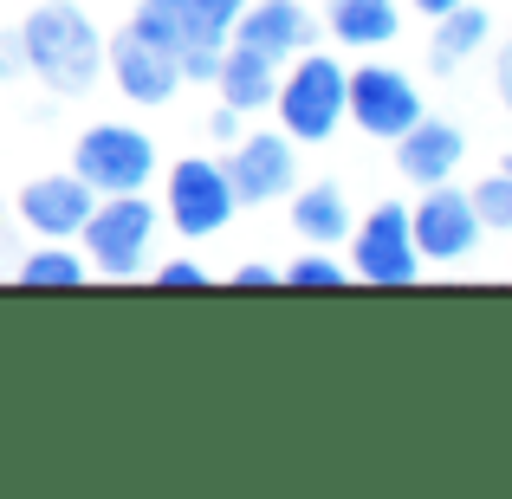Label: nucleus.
<instances>
[{
    "instance_id": "1",
    "label": "nucleus",
    "mask_w": 512,
    "mask_h": 499,
    "mask_svg": "<svg viewBox=\"0 0 512 499\" xmlns=\"http://www.w3.org/2000/svg\"><path fill=\"white\" fill-rule=\"evenodd\" d=\"M20 59L26 72H39V85H52L59 98H78V91H91V78L104 65V39L72 0H46L20 26Z\"/></svg>"
},
{
    "instance_id": "2",
    "label": "nucleus",
    "mask_w": 512,
    "mask_h": 499,
    "mask_svg": "<svg viewBox=\"0 0 512 499\" xmlns=\"http://www.w3.org/2000/svg\"><path fill=\"white\" fill-rule=\"evenodd\" d=\"M273 111L286 124V137L325 143L344 124V65L325 59V52H299L292 78H279V91H273Z\"/></svg>"
},
{
    "instance_id": "3",
    "label": "nucleus",
    "mask_w": 512,
    "mask_h": 499,
    "mask_svg": "<svg viewBox=\"0 0 512 499\" xmlns=\"http://www.w3.org/2000/svg\"><path fill=\"white\" fill-rule=\"evenodd\" d=\"M78 234L91 240V266L98 273L137 279L150 247H156V208L143 195H98V208H91V221Z\"/></svg>"
},
{
    "instance_id": "4",
    "label": "nucleus",
    "mask_w": 512,
    "mask_h": 499,
    "mask_svg": "<svg viewBox=\"0 0 512 499\" xmlns=\"http://www.w3.org/2000/svg\"><path fill=\"white\" fill-rule=\"evenodd\" d=\"M78 182L91 195H137L156 175V143L130 124H98L91 137H78Z\"/></svg>"
},
{
    "instance_id": "5",
    "label": "nucleus",
    "mask_w": 512,
    "mask_h": 499,
    "mask_svg": "<svg viewBox=\"0 0 512 499\" xmlns=\"http://www.w3.org/2000/svg\"><path fill=\"white\" fill-rule=\"evenodd\" d=\"M234 182H227V163H208V156H188V163L169 169V221L182 240H208L234 221Z\"/></svg>"
},
{
    "instance_id": "6",
    "label": "nucleus",
    "mask_w": 512,
    "mask_h": 499,
    "mask_svg": "<svg viewBox=\"0 0 512 499\" xmlns=\"http://www.w3.org/2000/svg\"><path fill=\"white\" fill-rule=\"evenodd\" d=\"M344 111L357 117L370 137H402V130L422 117V91H415L396 65H363V72H344Z\"/></svg>"
},
{
    "instance_id": "7",
    "label": "nucleus",
    "mask_w": 512,
    "mask_h": 499,
    "mask_svg": "<svg viewBox=\"0 0 512 499\" xmlns=\"http://www.w3.org/2000/svg\"><path fill=\"white\" fill-rule=\"evenodd\" d=\"M350 266H357V279H370V286H409V279L422 273V253H415L409 208H402V201H383V208L357 227Z\"/></svg>"
},
{
    "instance_id": "8",
    "label": "nucleus",
    "mask_w": 512,
    "mask_h": 499,
    "mask_svg": "<svg viewBox=\"0 0 512 499\" xmlns=\"http://www.w3.org/2000/svg\"><path fill=\"white\" fill-rule=\"evenodd\" d=\"M409 234H415V253H422V260H441V266L467 260V253H474V240H480L474 201H467L461 188H441L435 182L422 195V208L409 214Z\"/></svg>"
},
{
    "instance_id": "9",
    "label": "nucleus",
    "mask_w": 512,
    "mask_h": 499,
    "mask_svg": "<svg viewBox=\"0 0 512 499\" xmlns=\"http://www.w3.org/2000/svg\"><path fill=\"white\" fill-rule=\"evenodd\" d=\"M292 137H273V130H260V137H234V163H227V182H234V201H247V208H266V201H279L292 188Z\"/></svg>"
},
{
    "instance_id": "10",
    "label": "nucleus",
    "mask_w": 512,
    "mask_h": 499,
    "mask_svg": "<svg viewBox=\"0 0 512 499\" xmlns=\"http://www.w3.org/2000/svg\"><path fill=\"white\" fill-rule=\"evenodd\" d=\"M312 39H318V26L299 0H247V13L234 20V46H253L266 59H299Z\"/></svg>"
},
{
    "instance_id": "11",
    "label": "nucleus",
    "mask_w": 512,
    "mask_h": 499,
    "mask_svg": "<svg viewBox=\"0 0 512 499\" xmlns=\"http://www.w3.org/2000/svg\"><path fill=\"white\" fill-rule=\"evenodd\" d=\"M91 208H98V195H91L78 175H46V182H33L20 195L26 227L46 234V240H78V227L91 221Z\"/></svg>"
},
{
    "instance_id": "12",
    "label": "nucleus",
    "mask_w": 512,
    "mask_h": 499,
    "mask_svg": "<svg viewBox=\"0 0 512 499\" xmlns=\"http://www.w3.org/2000/svg\"><path fill=\"white\" fill-rule=\"evenodd\" d=\"M111 72H117V91H124L130 104H169L175 85H182V72H175V52L150 46L143 33H124L111 46Z\"/></svg>"
},
{
    "instance_id": "13",
    "label": "nucleus",
    "mask_w": 512,
    "mask_h": 499,
    "mask_svg": "<svg viewBox=\"0 0 512 499\" xmlns=\"http://www.w3.org/2000/svg\"><path fill=\"white\" fill-rule=\"evenodd\" d=\"M396 156H402V175H409L415 188H435V182H448L454 163L467 156V137L454 124H428V117H415V124L396 137Z\"/></svg>"
},
{
    "instance_id": "14",
    "label": "nucleus",
    "mask_w": 512,
    "mask_h": 499,
    "mask_svg": "<svg viewBox=\"0 0 512 499\" xmlns=\"http://www.w3.org/2000/svg\"><path fill=\"white\" fill-rule=\"evenodd\" d=\"M214 85H221V104L227 111H266L279 91V59H266V52L253 46H227L221 52V72H214Z\"/></svg>"
},
{
    "instance_id": "15",
    "label": "nucleus",
    "mask_w": 512,
    "mask_h": 499,
    "mask_svg": "<svg viewBox=\"0 0 512 499\" xmlns=\"http://www.w3.org/2000/svg\"><path fill=\"white\" fill-rule=\"evenodd\" d=\"M396 0H331V39H344V46L357 52H376L396 39Z\"/></svg>"
},
{
    "instance_id": "16",
    "label": "nucleus",
    "mask_w": 512,
    "mask_h": 499,
    "mask_svg": "<svg viewBox=\"0 0 512 499\" xmlns=\"http://www.w3.org/2000/svg\"><path fill=\"white\" fill-rule=\"evenodd\" d=\"M480 46H487V13H480L474 0H461V7H448V13H441L428 59H435V72H454V65H461V59H474Z\"/></svg>"
},
{
    "instance_id": "17",
    "label": "nucleus",
    "mask_w": 512,
    "mask_h": 499,
    "mask_svg": "<svg viewBox=\"0 0 512 499\" xmlns=\"http://www.w3.org/2000/svg\"><path fill=\"white\" fill-rule=\"evenodd\" d=\"M292 227H299V240H318V247L344 240V234H350V208H344V195H338L331 182L305 188V195L292 201Z\"/></svg>"
},
{
    "instance_id": "18",
    "label": "nucleus",
    "mask_w": 512,
    "mask_h": 499,
    "mask_svg": "<svg viewBox=\"0 0 512 499\" xmlns=\"http://www.w3.org/2000/svg\"><path fill=\"white\" fill-rule=\"evenodd\" d=\"M130 33H143L150 46H163V52H182L188 39H195L188 0H143V7H137V20H130Z\"/></svg>"
},
{
    "instance_id": "19",
    "label": "nucleus",
    "mask_w": 512,
    "mask_h": 499,
    "mask_svg": "<svg viewBox=\"0 0 512 499\" xmlns=\"http://www.w3.org/2000/svg\"><path fill=\"white\" fill-rule=\"evenodd\" d=\"M20 286H85V260L65 247H39L20 260Z\"/></svg>"
},
{
    "instance_id": "20",
    "label": "nucleus",
    "mask_w": 512,
    "mask_h": 499,
    "mask_svg": "<svg viewBox=\"0 0 512 499\" xmlns=\"http://www.w3.org/2000/svg\"><path fill=\"white\" fill-rule=\"evenodd\" d=\"M247 13V0H188V20H195V39L208 46H227L234 39V20Z\"/></svg>"
},
{
    "instance_id": "21",
    "label": "nucleus",
    "mask_w": 512,
    "mask_h": 499,
    "mask_svg": "<svg viewBox=\"0 0 512 499\" xmlns=\"http://www.w3.org/2000/svg\"><path fill=\"white\" fill-rule=\"evenodd\" d=\"M467 201H474L480 234H487V227H493V234H512V175H493V182H480Z\"/></svg>"
},
{
    "instance_id": "22",
    "label": "nucleus",
    "mask_w": 512,
    "mask_h": 499,
    "mask_svg": "<svg viewBox=\"0 0 512 499\" xmlns=\"http://www.w3.org/2000/svg\"><path fill=\"white\" fill-rule=\"evenodd\" d=\"M221 52L227 46H208V39H188L182 52H175V72L195 78V85H214V72H221Z\"/></svg>"
},
{
    "instance_id": "23",
    "label": "nucleus",
    "mask_w": 512,
    "mask_h": 499,
    "mask_svg": "<svg viewBox=\"0 0 512 499\" xmlns=\"http://www.w3.org/2000/svg\"><path fill=\"white\" fill-rule=\"evenodd\" d=\"M292 286H344V266L325 260V253H305V260H292Z\"/></svg>"
},
{
    "instance_id": "24",
    "label": "nucleus",
    "mask_w": 512,
    "mask_h": 499,
    "mask_svg": "<svg viewBox=\"0 0 512 499\" xmlns=\"http://www.w3.org/2000/svg\"><path fill=\"white\" fill-rule=\"evenodd\" d=\"M156 279H163V286H195L201 292V286H208V266H201V260H169Z\"/></svg>"
},
{
    "instance_id": "25",
    "label": "nucleus",
    "mask_w": 512,
    "mask_h": 499,
    "mask_svg": "<svg viewBox=\"0 0 512 499\" xmlns=\"http://www.w3.org/2000/svg\"><path fill=\"white\" fill-rule=\"evenodd\" d=\"M234 286L240 292H247V286L260 292V286H279V273H273V266H260V260H247V266H234Z\"/></svg>"
},
{
    "instance_id": "26",
    "label": "nucleus",
    "mask_w": 512,
    "mask_h": 499,
    "mask_svg": "<svg viewBox=\"0 0 512 499\" xmlns=\"http://www.w3.org/2000/svg\"><path fill=\"white\" fill-rule=\"evenodd\" d=\"M208 137H221V143H234V137H240V111H227V104H221V111H214V117H208Z\"/></svg>"
},
{
    "instance_id": "27",
    "label": "nucleus",
    "mask_w": 512,
    "mask_h": 499,
    "mask_svg": "<svg viewBox=\"0 0 512 499\" xmlns=\"http://www.w3.org/2000/svg\"><path fill=\"white\" fill-rule=\"evenodd\" d=\"M13 72H26V59H20V33L0 39V78H13Z\"/></svg>"
},
{
    "instance_id": "28",
    "label": "nucleus",
    "mask_w": 512,
    "mask_h": 499,
    "mask_svg": "<svg viewBox=\"0 0 512 499\" xmlns=\"http://www.w3.org/2000/svg\"><path fill=\"white\" fill-rule=\"evenodd\" d=\"M500 91H506V104H512V46H506V59H500Z\"/></svg>"
},
{
    "instance_id": "29",
    "label": "nucleus",
    "mask_w": 512,
    "mask_h": 499,
    "mask_svg": "<svg viewBox=\"0 0 512 499\" xmlns=\"http://www.w3.org/2000/svg\"><path fill=\"white\" fill-rule=\"evenodd\" d=\"M415 7H422V13H435V20H441V13H448V7H461V0H415Z\"/></svg>"
},
{
    "instance_id": "30",
    "label": "nucleus",
    "mask_w": 512,
    "mask_h": 499,
    "mask_svg": "<svg viewBox=\"0 0 512 499\" xmlns=\"http://www.w3.org/2000/svg\"><path fill=\"white\" fill-rule=\"evenodd\" d=\"M506 175H512V156H506Z\"/></svg>"
}]
</instances>
